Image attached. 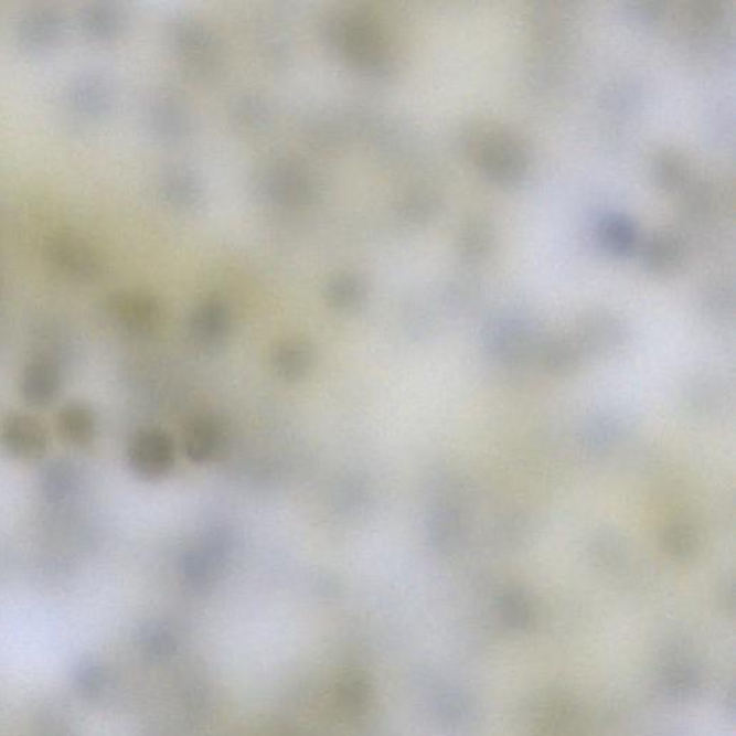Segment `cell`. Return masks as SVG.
Segmentation results:
<instances>
[{"instance_id":"6da1fadb","label":"cell","mask_w":736,"mask_h":736,"mask_svg":"<svg viewBox=\"0 0 736 736\" xmlns=\"http://www.w3.org/2000/svg\"><path fill=\"white\" fill-rule=\"evenodd\" d=\"M174 459L173 440L163 430L141 429L128 444V467L147 481L166 477L174 467Z\"/></svg>"},{"instance_id":"7a4b0ae2","label":"cell","mask_w":736,"mask_h":736,"mask_svg":"<svg viewBox=\"0 0 736 736\" xmlns=\"http://www.w3.org/2000/svg\"><path fill=\"white\" fill-rule=\"evenodd\" d=\"M0 445L13 458L38 460L50 448V438L40 420L23 413H13L0 426Z\"/></svg>"},{"instance_id":"3957f363","label":"cell","mask_w":736,"mask_h":736,"mask_svg":"<svg viewBox=\"0 0 736 736\" xmlns=\"http://www.w3.org/2000/svg\"><path fill=\"white\" fill-rule=\"evenodd\" d=\"M226 430L215 416H199L190 422L184 435V449L196 463L215 460L226 445Z\"/></svg>"},{"instance_id":"277c9868","label":"cell","mask_w":736,"mask_h":736,"mask_svg":"<svg viewBox=\"0 0 736 736\" xmlns=\"http://www.w3.org/2000/svg\"><path fill=\"white\" fill-rule=\"evenodd\" d=\"M61 373L56 365L50 361H33L23 370L21 383V396L28 405L44 407L55 401L61 391Z\"/></svg>"},{"instance_id":"5b68a950","label":"cell","mask_w":736,"mask_h":736,"mask_svg":"<svg viewBox=\"0 0 736 736\" xmlns=\"http://www.w3.org/2000/svg\"><path fill=\"white\" fill-rule=\"evenodd\" d=\"M56 430L66 445L78 449L87 448L97 438V413L85 403H70L56 416Z\"/></svg>"},{"instance_id":"8992f818","label":"cell","mask_w":736,"mask_h":736,"mask_svg":"<svg viewBox=\"0 0 736 736\" xmlns=\"http://www.w3.org/2000/svg\"><path fill=\"white\" fill-rule=\"evenodd\" d=\"M231 535L225 530H213L196 547L184 555V572L192 578H204L221 567L231 553Z\"/></svg>"},{"instance_id":"52a82bcc","label":"cell","mask_w":736,"mask_h":736,"mask_svg":"<svg viewBox=\"0 0 736 736\" xmlns=\"http://www.w3.org/2000/svg\"><path fill=\"white\" fill-rule=\"evenodd\" d=\"M313 350L303 341H285L274 350L273 364L279 377L287 382H299L310 374L313 367Z\"/></svg>"},{"instance_id":"ba28073f","label":"cell","mask_w":736,"mask_h":736,"mask_svg":"<svg viewBox=\"0 0 736 736\" xmlns=\"http://www.w3.org/2000/svg\"><path fill=\"white\" fill-rule=\"evenodd\" d=\"M40 487L46 500L68 501L79 489L78 470L73 463L65 462V460H54L42 469Z\"/></svg>"},{"instance_id":"9c48e42d","label":"cell","mask_w":736,"mask_h":736,"mask_svg":"<svg viewBox=\"0 0 736 736\" xmlns=\"http://www.w3.org/2000/svg\"><path fill=\"white\" fill-rule=\"evenodd\" d=\"M227 330H230L227 317L221 308H204L193 320V339L204 349L220 345L225 340Z\"/></svg>"},{"instance_id":"30bf717a","label":"cell","mask_w":736,"mask_h":736,"mask_svg":"<svg viewBox=\"0 0 736 736\" xmlns=\"http://www.w3.org/2000/svg\"><path fill=\"white\" fill-rule=\"evenodd\" d=\"M120 322L131 334L145 335L154 329L157 311L149 302H131L120 310Z\"/></svg>"},{"instance_id":"8fae6325","label":"cell","mask_w":736,"mask_h":736,"mask_svg":"<svg viewBox=\"0 0 736 736\" xmlns=\"http://www.w3.org/2000/svg\"><path fill=\"white\" fill-rule=\"evenodd\" d=\"M669 545L674 550V553L686 554L690 553L692 548V541L690 534L682 533L681 530L674 531L673 534L669 535Z\"/></svg>"}]
</instances>
